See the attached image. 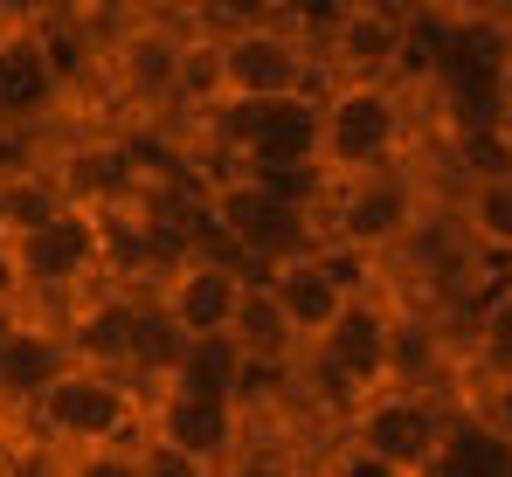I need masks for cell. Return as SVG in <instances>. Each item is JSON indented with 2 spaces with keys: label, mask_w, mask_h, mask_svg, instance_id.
<instances>
[{
  "label": "cell",
  "mask_w": 512,
  "mask_h": 477,
  "mask_svg": "<svg viewBox=\"0 0 512 477\" xmlns=\"http://www.w3.org/2000/svg\"><path fill=\"white\" fill-rule=\"evenodd\" d=\"M471 353H478V367L492 374V388H512V277L499 284V291H478Z\"/></svg>",
  "instance_id": "cell-18"
},
{
  "label": "cell",
  "mask_w": 512,
  "mask_h": 477,
  "mask_svg": "<svg viewBox=\"0 0 512 477\" xmlns=\"http://www.w3.org/2000/svg\"><path fill=\"white\" fill-rule=\"evenodd\" d=\"M367 270H353L346 256L333 249H312V256H291V263H277V270H263L256 284H263V298L277 305V318L291 325V339H298V353L333 325V312L346 305V291L360 284Z\"/></svg>",
  "instance_id": "cell-12"
},
{
  "label": "cell",
  "mask_w": 512,
  "mask_h": 477,
  "mask_svg": "<svg viewBox=\"0 0 512 477\" xmlns=\"http://www.w3.org/2000/svg\"><path fill=\"white\" fill-rule=\"evenodd\" d=\"M457 229H464V249L478 263H492V256L512 263V166L457 180Z\"/></svg>",
  "instance_id": "cell-17"
},
{
  "label": "cell",
  "mask_w": 512,
  "mask_h": 477,
  "mask_svg": "<svg viewBox=\"0 0 512 477\" xmlns=\"http://www.w3.org/2000/svg\"><path fill=\"white\" fill-rule=\"evenodd\" d=\"M139 408H146V388H139V381L70 360V374L28 408V422H35V443H42V450L70 457V450L139 443Z\"/></svg>",
  "instance_id": "cell-6"
},
{
  "label": "cell",
  "mask_w": 512,
  "mask_h": 477,
  "mask_svg": "<svg viewBox=\"0 0 512 477\" xmlns=\"http://www.w3.org/2000/svg\"><path fill=\"white\" fill-rule=\"evenodd\" d=\"M77 83L70 21L49 14H0V132H35L63 111Z\"/></svg>",
  "instance_id": "cell-8"
},
{
  "label": "cell",
  "mask_w": 512,
  "mask_h": 477,
  "mask_svg": "<svg viewBox=\"0 0 512 477\" xmlns=\"http://www.w3.org/2000/svg\"><path fill=\"white\" fill-rule=\"evenodd\" d=\"M201 125L215 132V153L229 159V173H250V180H263V173H319V90L222 104Z\"/></svg>",
  "instance_id": "cell-4"
},
{
  "label": "cell",
  "mask_w": 512,
  "mask_h": 477,
  "mask_svg": "<svg viewBox=\"0 0 512 477\" xmlns=\"http://www.w3.org/2000/svg\"><path fill=\"white\" fill-rule=\"evenodd\" d=\"M215 477H305V464H298L284 443H270V436H256V429H250V436H243V450H236Z\"/></svg>",
  "instance_id": "cell-19"
},
{
  "label": "cell",
  "mask_w": 512,
  "mask_h": 477,
  "mask_svg": "<svg viewBox=\"0 0 512 477\" xmlns=\"http://www.w3.org/2000/svg\"><path fill=\"white\" fill-rule=\"evenodd\" d=\"M14 249V270H21V298H77L97 277H111L118 263V229L104 208H84V201H63L49 222L7 236Z\"/></svg>",
  "instance_id": "cell-5"
},
{
  "label": "cell",
  "mask_w": 512,
  "mask_h": 477,
  "mask_svg": "<svg viewBox=\"0 0 512 477\" xmlns=\"http://www.w3.org/2000/svg\"><path fill=\"white\" fill-rule=\"evenodd\" d=\"M56 477H139V443H111V450H70V457H56Z\"/></svg>",
  "instance_id": "cell-20"
},
{
  "label": "cell",
  "mask_w": 512,
  "mask_h": 477,
  "mask_svg": "<svg viewBox=\"0 0 512 477\" xmlns=\"http://www.w3.org/2000/svg\"><path fill=\"white\" fill-rule=\"evenodd\" d=\"M63 374H70L63 318L21 312V305H14V312H0V408L28 415V408L49 395Z\"/></svg>",
  "instance_id": "cell-13"
},
{
  "label": "cell",
  "mask_w": 512,
  "mask_h": 477,
  "mask_svg": "<svg viewBox=\"0 0 512 477\" xmlns=\"http://www.w3.org/2000/svg\"><path fill=\"white\" fill-rule=\"evenodd\" d=\"M443 422H450V395L443 388H374L367 401L346 408V450L374 457L381 471L395 477H423L436 443H443Z\"/></svg>",
  "instance_id": "cell-9"
},
{
  "label": "cell",
  "mask_w": 512,
  "mask_h": 477,
  "mask_svg": "<svg viewBox=\"0 0 512 477\" xmlns=\"http://www.w3.org/2000/svg\"><path fill=\"white\" fill-rule=\"evenodd\" d=\"M250 284L256 277L236 256H222V249H180L160 270V284H153V318L167 325L173 346H187V339H229Z\"/></svg>",
  "instance_id": "cell-10"
},
{
  "label": "cell",
  "mask_w": 512,
  "mask_h": 477,
  "mask_svg": "<svg viewBox=\"0 0 512 477\" xmlns=\"http://www.w3.org/2000/svg\"><path fill=\"white\" fill-rule=\"evenodd\" d=\"M499 28H506V56H512V14H506V21H499Z\"/></svg>",
  "instance_id": "cell-22"
},
{
  "label": "cell",
  "mask_w": 512,
  "mask_h": 477,
  "mask_svg": "<svg viewBox=\"0 0 512 477\" xmlns=\"http://www.w3.org/2000/svg\"><path fill=\"white\" fill-rule=\"evenodd\" d=\"M139 477H215V471L173 457V450H160V443H139Z\"/></svg>",
  "instance_id": "cell-21"
},
{
  "label": "cell",
  "mask_w": 512,
  "mask_h": 477,
  "mask_svg": "<svg viewBox=\"0 0 512 477\" xmlns=\"http://www.w3.org/2000/svg\"><path fill=\"white\" fill-rule=\"evenodd\" d=\"M250 436V415L229 408V401H201V395H180L167 381L146 388V408H139V443H160L173 457L201 464V471H222Z\"/></svg>",
  "instance_id": "cell-11"
},
{
  "label": "cell",
  "mask_w": 512,
  "mask_h": 477,
  "mask_svg": "<svg viewBox=\"0 0 512 477\" xmlns=\"http://www.w3.org/2000/svg\"><path fill=\"white\" fill-rule=\"evenodd\" d=\"M215 28L222 56V104H256L284 90H319L312 83V35L298 28V7H194Z\"/></svg>",
  "instance_id": "cell-2"
},
{
  "label": "cell",
  "mask_w": 512,
  "mask_h": 477,
  "mask_svg": "<svg viewBox=\"0 0 512 477\" xmlns=\"http://www.w3.org/2000/svg\"><path fill=\"white\" fill-rule=\"evenodd\" d=\"M187 21H125L111 35V77L132 104H173V63H180Z\"/></svg>",
  "instance_id": "cell-15"
},
{
  "label": "cell",
  "mask_w": 512,
  "mask_h": 477,
  "mask_svg": "<svg viewBox=\"0 0 512 477\" xmlns=\"http://www.w3.org/2000/svg\"><path fill=\"white\" fill-rule=\"evenodd\" d=\"M423 477H512V429L499 415L450 408L443 443H436V457H429Z\"/></svg>",
  "instance_id": "cell-16"
},
{
  "label": "cell",
  "mask_w": 512,
  "mask_h": 477,
  "mask_svg": "<svg viewBox=\"0 0 512 477\" xmlns=\"http://www.w3.org/2000/svg\"><path fill=\"white\" fill-rule=\"evenodd\" d=\"M388 346H395V291H381V270L360 277L346 291V305L333 312V325L305 346L298 367H312L340 408L367 401L374 388H388Z\"/></svg>",
  "instance_id": "cell-7"
},
{
  "label": "cell",
  "mask_w": 512,
  "mask_h": 477,
  "mask_svg": "<svg viewBox=\"0 0 512 477\" xmlns=\"http://www.w3.org/2000/svg\"><path fill=\"white\" fill-rule=\"evenodd\" d=\"M429 229V194L416 180V166H381V173H360V180H333L326 201H319V249L346 256L353 270H381L395 249Z\"/></svg>",
  "instance_id": "cell-1"
},
{
  "label": "cell",
  "mask_w": 512,
  "mask_h": 477,
  "mask_svg": "<svg viewBox=\"0 0 512 477\" xmlns=\"http://www.w3.org/2000/svg\"><path fill=\"white\" fill-rule=\"evenodd\" d=\"M402 153H409V83L402 77L319 90V173H326V187L402 166Z\"/></svg>",
  "instance_id": "cell-3"
},
{
  "label": "cell",
  "mask_w": 512,
  "mask_h": 477,
  "mask_svg": "<svg viewBox=\"0 0 512 477\" xmlns=\"http://www.w3.org/2000/svg\"><path fill=\"white\" fill-rule=\"evenodd\" d=\"M153 381H167V388H180V395H201V401H229V408L250 415L256 381H263V374L243 360L236 339H187V346H173V353H167V367H160ZM153 381H146V388H153Z\"/></svg>",
  "instance_id": "cell-14"
}]
</instances>
